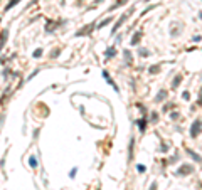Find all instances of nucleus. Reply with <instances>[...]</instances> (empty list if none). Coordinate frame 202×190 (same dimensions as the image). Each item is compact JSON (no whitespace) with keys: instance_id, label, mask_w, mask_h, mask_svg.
Wrapping results in <instances>:
<instances>
[{"instance_id":"17","label":"nucleus","mask_w":202,"mask_h":190,"mask_svg":"<svg viewBox=\"0 0 202 190\" xmlns=\"http://www.w3.org/2000/svg\"><path fill=\"white\" fill-rule=\"evenodd\" d=\"M180 81H182V76L178 74V76L175 77V81H174V84H172V86H174V88H177V86H178V82H180Z\"/></svg>"},{"instance_id":"15","label":"nucleus","mask_w":202,"mask_h":190,"mask_svg":"<svg viewBox=\"0 0 202 190\" xmlns=\"http://www.w3.org/2000/svg\"><path fill=\"white\" fill-rule=\"evenodd\" d=\"M187 153H189V155H190V157L194 158V160H197V162H202V158H200V157H199V155H197V153H194V151H192V150H187Z\"/></svg>"},{"instance_id":"6","label":"nucleus","mask_w":202,"mask_h":190,"mask_svg":"<svg viewBox=\"0 0 202 190\" xmlns=\"http://www.w3.org/2000/svg\"><path fill=\"white\" fill-rule=\"evenodd\" d=\"M103 76H105V77H106V81H108V82H109V84H111V86H115V91H120V89H118V86H116V84H115V82H113V81H111V77H109V74H108V71H103Z\"/></svg>"},{"instance_id":"4","label":"nucleus","mask_w":202,"mask_h":190,"mask_svg":"<svg viewBox=\"0 0 202 190\" xmlns=\"http://www.w3.org/2000/svg\"><path fill=\"white\" fill-rule=\"evenodd\" d=\"M7 37H8V30H7V29H4V30L0 32V52H2V49H4L5 42H7Z\"/></svg>"},{"instance_id":"14","label":"nucleus","mask_w":202,"mask_h":190,"mask_svg":"<svg viewBox=\"0 0 202 190\" xmlns=\"http://www.w3.org/2000/svg\"><path fill=\"white\" fill-rule=\"evenodd\" d=\"M111 19H113V17H108V19H105V20H103V22H99L96 29H101V27H105V25H108L109 22H111Z\"/></svg>"},{"instance_id":"18","label":"nucleus","mask_w":202,"mask_h":190,"mask_svg":"<svg viewBox=\"0 0 202 190\" xmlns=\"http://www.w3.org/2000/svg\"><path fill=\"white\" fill-rule=\"evenodd\" d=\"M42 56V49H36L34 51V57H40Z\"/></svg>"},{"instance_id":"2","label":"nucleus","mask_w":202,"mask_h":190,"mask_svg":"<svg viewBox=\"0 0 202 190\" xmlns=\"http://www.w3.org/2000/svg\"><path fill=\"white\" fill-rule=\"evenodd\" d=\"M94 29H96V27H94V24L84 25V29H81V30H77V32H76V35H77V37H81V35H89V34L93 32Z\"/></svg>"},{"instance_id":"10","label":"nucleus","mask_w":202,"mask_h":190,"mask_svg":"<svg viewBox=\"0 0 202 190\" xmlns=\"http://www.w3.org/2000/svg\"><path fill=\"white\" fill-rule=\"evenodd\" d=\"M165 96H167V91H165V89H162L160 93H158V96L155 98V101H162V99H165Z\"/></svg>"},{"instance_id":"20","label":"nucleus","mask_w":202,"mask_h":190,"mask_svg":"<svg viewBox=\"0 0 202 190\" xmlns=\"http://www.w3.org/2000/svg\"><path fill=\"white\" fill-rule=\"evenodd\" d=\"M76 173H77V168H73L71 172H69V177H74Z\"/></svg>"},{"instance_id":"23","label":"nucleus","mask_w":202,"mask_h":190,"mask_svg":"<svg viewBox=\"0 0 202 190\" xmlns=\"http://www.w3.org/2000/svg\"><path fill=\"white\" fill-rule=\"evenodd\" d=\"M152 120H153V121H157V120H158V114L157 113H152Z\"/></svg>"},{"instance_id":"26","label":"nucleus","mask_w":202,"mask_h":190,"mask_svg":"<svg viewBox=\"0 0 202 190\" xmlns=\"http://www.w3.org/2000/svg\"><path fill=\"white\" fill-rule=\"evenodd\" d=\"M199 103L202 104V89H200V99H199Z\"/></svg>"},{"instance_id":"1","label":"nucleus","mask_w":202,"mask_h":190,"mask_svg":"<svg viewBox=\"0 0 202 190\" xmlns=\"http://www.w3.org/2000/svg\"><path fill=\"white\" fill-rule=\"evenodd\" d=\"M202 133V121L200 120H195V123L192 125V128H190V135L192 136H197V135Z\"/></svg>"},{"instance_id":"12","label":"nucleus","mask_w":202,"mask_h":190,"mask_svg":"<svg viewBox=\"0 0 202 190\" xmlns=\"http://www.w3.org/2000/svg\"><path fill=\"white\" fill-rule=\"evenodd\" d=\"M106 57H113L115 56V54H116V49H115V47H109V49H106Z\"/></svg>"},{"instance_id":"13","label":"nucleus","mask_w":202,"mask_h":190,"mask_svg":"<svg viewBox=\"0 0 202 190\" xmlns=\"http://www.w3.org/2000/svg\"><path fill=\"white\" fill-rule=\"evenodd\" d=\"M29 165L32 167V168H36V167L39 165V162H37V158H36V157H30V158H29Z\"/></svg>"},{"instance_id":"11","label":"nucleus","mask_w":202,"mask_h":190,"mask_svg":"<svg viewBox=\"0 0 202 190\" xmlns=\"http://www.w3.org/2000/svg\"><path fill=\"white\" fill-rule=\"evenodd\" d=\"M145 125H147V118H141V120H138V128H140L141 131H145Z\"/></svg>"},{"instance_id":"24","label":"nucleus","mask_w":202,"mask_h":190,"mask_svg":"<svg viewBox=\"0 0 202 190\" xmlns=\"http://www.w3.org/2000/svg\"><path fill=\"white\" fill-rule=\"evenodd\" d=\"M189 98H190V94H189V93H187V91H185V93H184V99H189Z\"/></svg>"},{"instance_id":"5","label":"nucleus","mask_w":202,"mask_h":190,"mask_svg":"<svg viewBox=\"0 0 202 190\" xmlns=\"http://www.w3.org/2000/svg\"><path fill=\"white\" fill-rule=\"evenodd\" d=\"M192 165H184V167H180V168H178V172L177 173L178 175H189V173H192Z\"/></svg>"},{"instance_id":"21","label":"nucleus","mask_w":202,"mask_h":190,"mask_svg":"<svg viewBox=\"0 0 202 190\" xmlns=\"http://www.w3.org/2000/svg\"><path fill=\"white\" fill-rule=\"evenodd\" d=\"M140 54H141V56H150V54H148V51H147V49H143V51H140Z\"/></svg>"},{"instance_id":"22","label":"nucleus","mask_w":202,"mask_h":190,"mask_svg":"<svg viewBox=\"0 0 202 190\" xmlns=\"http://www.w3.org/2000/svg\"><path fill=\"white\" fill-rule=\"evenodd\" d=\"M137 170H138V172H145L147 168H145V167H143V165H138V167H137Z\"/></svg>"},{"instance_id":"25","label":"nucleus","mask_w":202,"mask_h":190,"mask_svg":"<svg viewBox=\"0 0 202 190\" xmlns=\"http://www.w3.org/2000/svg\"><path fill=\"white\" fill-rule=\"evenodd\" d=\"M178 118V113H172V120H177Z\"/></svg>"},{"instance_id":"9","label":"nucleus","mask_w":202,"mask_h":190,"mask_svg":"<svg viewBox=\"0 0 202 190\" xmlns=\"http://www.w3.org/2000/svg\"><path fill=\"white\" fill-rule=\"evenodd\" d=\"M126 2H128V0H118L116 4H113L111 5V7H109V10H115V8H118V7H121V5H125Z\"/></svg>"},{"instance_id":"27","label":"nucleus","mask_w":202,"mask_h":190,"mask_svg":"<svg viewBox=\"0 0 202 190\" xmlns=\"http://www.w3.org/2000/svg\"><path fill=\"white\" fill-rule=\"evenodd\" d=\"M147 2H150V0H147Z\"/></svg>"},{"instance_id":"19","label":"nucleus","mask_w":202,"mask_h":190,"mask_svg":"<svg viewBox=\"0 0 202 190\" xmlns=\"http://www.w3.org/2000/svg\"><path fill=\"white\" fill-rule=\"evenodd\" d=\"M158 71H160V67H158V66H152V67H150V73L153 74V73H158Z\"/></svg>"},{"instance_id":"16","label":"nucleus","mask_w":202,"mask_h":190,"mask_svg":"<svg viewBox=\"0 0 202 190\" xmlns=\"http://www.w3.org/2000/svg\"><path fill=\"white\" fill-rule=\"evenodd\" d=\"M59 51H61V49H59V47H56L52 52H51V57H52V59H54V57H57V56H59Z\"/></svg>"},{"instance_id":"8","label":"nucleus","mask_w":202,"mask_h":190,"mask_svg":"<svg viewBox=\"0 0 202 190\" xmlns=\"http://www.w3.org/2000/svg\"><path fill=\"white\" fill-rule=\"evenodd\" d=\"M19 2H20V0H10V2H8V4L5 5V8H4V10H5V12H7V10H10V8H12V7H15V5L19 4Z\"/></svg>"},{"instance_id":"3","label":"nucleus","mask_w":202,"mask_h":190,"mask_svg":"<svg viewBox=\"0 0 202 190\" xmlns=\"http://www.w3.org/2000/svg\"><path fill=\"white\" fill-rule=\"evenodd\" d=\"M128 17H130V14H123V15H121L120 19H118V20H116V24H115V27L111 29V34H115V32H116V30H118V29L121 27V25H123V22H125L126 19H128Z\"/></svg>"},{"instance_id":"7","label":"nucleus","mask_w":202,"mask_h":190,"mask_svg":"<svg viewBox=\"0 0 202 190\" xmlns=\"http://www.w3.org/2000/svg\"><path fill=\"white\" fill-rule=\"evenodd\" d=\"M140 39H141V32H135V35L131 37V44L137 45L138 42H140Z\"/></svg>"}]
</instances>
